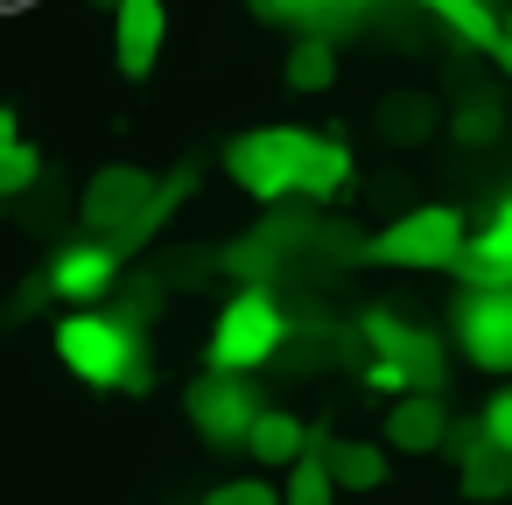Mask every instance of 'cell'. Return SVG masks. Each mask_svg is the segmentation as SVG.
I'll use <instances>...</instances> for the list:
<instances>
[{"instance_id":"obj_1","label":"cell","mask_w":512,"mask_h":505,"mask_svg":"<svg viewBox=\"0 0 512 505\" xmlns=\"http://www.w3.org/2000/svg\"><path fill=\"white\" fill-rule=\"evenodd\" d=\"M57 358L85 386H148V372L134 358V330L120 316H99V309H78L57 323Z\"/></svg>"},{"instance_id":"obj_2","label":"cell","mask_w":512,"mask_h":505,"mask_svg":"<svg viewBox=\"0 0 512 505\" xmlns=\"http://www.w3.org/2000/svg\"><path fill=\"white\" fill-rule=\"evenodd\" d=\"M288 337V316L267 288H239L211 323V372H260Z\"/></svg>"},{"instance_id":"obj_3","label":"cell","mask_w":512,"mask_h":505,"mask_svg":"<svg viewBox=\"0 0 512 505\" xmlns=\"http://www.w3.org/2000/svg\"><path fill=\"white\" fill-rule=\"evenodd\" d=\"M302 155H309V134H302V127H260V134H239V141H232L225 169H232V183H239L246 197L274 204V197L295 190Z\"/></svg>"},{"instance_id":"obj_4","label":"cell","mask_w":512,"mask_h":505,"mask_svg":"<svg viewBox=\"0 0 512 505\" xmlns=\"http://www.w3.org/2000/svg\"><path fill=\"white\" fill-rule=\"evenodd\" d=\"M463 246H470L463 218L449 204H421V211H407L400 225H386L372 239V260L379 267H456Z\"/></svg>"},{"instance_id":"obj_5","label":"cell","mask_w":512,"mask_h":505,"mask_svg":"<svg viewBox=\"0 0 512 505\" xmlns=\"http://www.w3.org/2000/svg\"><path fill=\"white\" fill-rule=\"evenodd\" d=\"M176 190H183V183H176ZM176 190H155L141 169H106V176L85 190V225H99V239L120 232V246H134ZM106 246H113V239H106Z\"/></svg>"},{"instance_id":"obj_6","label":"cell","mask_w":512,"mask_h":505,"mask_svg":"<svg viewBox=\"0 0 512 505\" xmlns=\"http://www.w3.org/2000/svg\"><path fill=\"white\" fill-rule=\"evenodd\" d=\"M183 407H190V421H197V435H211V442H246V428H253V414H260V400H253V386H246V372H204L190 393H183Z\"/></svg>"},{"instance_id":"obj_7","label":"cell","mask_w":512,"mask_h":505,"mask_svg":"<svg viewBox=\"0 0 512 505\" xmlns=\"http://www.w3.org/2000/svg\"><path fill=\"white\" fill-rule=\"evenodd\" d=\"M456 344L477 372H512V288H470L456 316Z\"/></svg>"},{"instance_id":"obj_8","label":"cell","mask_w":512,"mask_h":505,"mask_svg":"<svg viewBox=\"0 0 512 505\" xmlns=\"http://www.w3.org/2000/svg\"><path fill=\"white\" fill-rule=\"evenodd\" d=\"M365 337H372V358H386V365L407 372V393H442V344H435L428 330H414V323L372 309V316H365Z\"/></svg>"},{"instance_id":"obj_9","label":"cell","mask_w":512,"mask_h":505,"mask_svg":"<svg viewBox=\"0 0 512 505\" xmlns=\"http://www.w3.org/2000/svg\"><path fill=\"white\" fill-rule=\"evenodd\" d=\"M113 281H120V246H106V239H78V246H64L57 267H50V288H57L64 302H99Z\"/></svg>"},{"instance_id":"obj_10","label":"cell","mask_w":512,"mask_h":505,"mask_svg":"<svg viewBox=\"0 0 512 505\" xmlns=\"http://www.w3.org/2000/svg\"><path fill=\"white\" fill-rule=\"evenodd\" d=\"M162 36H169L162 0H120V43H113V57H120L127 78H148V71H155Z\"/></svg>"},{"instance_id":"obj_11","label":"cell","mask_w":512,"mask_h":505,"mask_svg":"<svg viewBox=\"0 0 512 505\" xmlns=\"http://www.w3.org/2000/svg\"><path fill=\"white\" fill-rule=\"evenodd\" d=\"M386 442H393V449H407V456L442 449V442H449V407H442L435 393H400V400H393V414H386Z\"/></svg>"},{"instance_id":"obj_12","label":"cell","mask_w":512,"mask_h":505,"mask_svg":"<svg viewBox=\"0 0 512 505\" xmlns=\"http://www.w3.org/2000/svg\"><path fill=\"white\" fill-rule=\"evenodd\" d=\"M477 288H512V197L491 211V225L463 246V260H456Z\"/></svg>"},{"instance_id":"obj_13","label":"cell","mask_w":512,"mask_h":505,"mask_svg":"<svg viewBox=\"0 0 512 505\" xmlns=\"http://www.w3.org/2000/svg\"><path fill=\"white\" fill-rule=\"evenodd\" d=\"M239 449H253V456H260L267 470H281V463H295V456L309 449V428H302L295 414H281V407H260Z\"/></svg>"},{"instance_id":"obj_14","label":"cell","mask_w":512,"mask_h":505,"mask_svg":"<svg viewBox=\"0 0 512 505\" xmlns=\"http://www.w3.org/2000/svg\"><path fill=\"white\" fill-rule=\"evenodd\" d=\"M323 470H330L337 491H379L386 484V456L372 442H330L323 449Z\"/></svg>"},{"instance_id":"obj_15","label":"cell","mask_w":512,"mask_h":505,"mask_svg":"<svg viewBox=\"0 0 512 505\" xmlns=\"http://www.w3.org/2000/svg\"><path fill=\"white\" fill-rule=\"evenodd\" d=\"M456 456H463V491H470V498H505V491H512V456L491 449L484 435H463Z\"/></svg>"},{"instance_id":"obj_16","label":"cell","mask_w":512,"mask_h":505,"mask_svg":"<svg viewBox=\"0 0 512 505\" xmlns=\"http://www.w3.org/2000/svg\"><path fill=\"white\" fill-rule=\"evenodd\" d=\"M344 183H351V148H344V141H316V134H309V155H302L295 190H302V197H337Z\"/></svg>"},{"instance_id":"obj_17","label":"cell","mask_w":512,"mask_h":505,"mask_svg":"<svg viewBox=\"0 0 512 505\" xmlns=\"http://www.w3.org/2000/svg\"><path fill=\"white\" fill-rule=\"evenodd\" d=\"M281 505H337V484H330V470H323V456H295L288 463V491H281Z\"/></svg>"},{"instance_id":"obj_18","label":"cell","mask_w":512,"mask_h":505,"mask_svg":"<svg viewBox=\"0 0 512 505\" xmlns=\"http://www.w3.org/2000/svg\"><path fill=\"white\" fill-rule=\"evenodd\" d=\"M330 78H337V57H330L323 36H309V43L288 50V85H295V92H323Z\"/></svg>"},{"instance_id":"obj_19","label":"cell","mask_w":512,"mask_h":505,"mask_svg":"<svg viewBox=\"0 0 512 505\" xmlns=\"http://www.w3.org/2000/svg\"><path fill=\"white\" fill-rule=\"evenodd\" d=\"M351 8H365V0H260L267 22H302V29L337 22V15H351Z\"/></svg>"},{"instance_id":"obj_20","label":"cell","mask_w":512,"mask_h":505,"mask_svg":"<svg viewBox=\"0 0 512 505\" xmlns=\"http://www.w3.org/2000/svg\"><path fill=\"white\" fill-rule=\"evenodd\" d=\"M435 15H442L456 36H470V43H498V22H491L484 0H435Z\"/></svg>"},{"instance_id":"obj_21","label":"cell","mask_w":512,"mask_h":505,"mask_svg":"<svg viewBox=\"0 0 512 505\" xmlns=\"http://www.w3.org/2000/svg\"><path fill=\"white\" fill-rule=\"evenodd\" d=\"M379 127H386L393 141H421V134H428V106H421V99H393V106L379 113Z\"/></svg>"},{"instance_id":"obj_22","label":"cell","mask_w":512,"mask_h":505,"mask_svg":"<svg viewBox=\"0 0 512 505\" xmlns=\"http://www.w3.org/2000/svg\"><path fill=\"white\" fill-rule=\"evenodd\" d=\"M204 505H281V491H274L267 477H232V484H218Z\"/></svg>"},{"instance_id":"obj_23","label":"cell","mask_w":512,"mask_h":505,"mask_svg":"<svg viewBox=\"0 0 512 505\" xmlns=\"http://www.w3.org/2000/svg\"><path fill=\"white\" fill-rule=\"evenodd\" d=\"M477 435H484L491 449H505V456H512V393H491V407H484Z\"/></svg>"},{"instance_id":"obj_24","label":"cell","mask_w":512,"mask_h":505,"mask_svg":"<svg viewBox=\"0 0 512 505\" xmlns=\"http://www.w3.org/2000/svg\"><path fill=\"white\" fill-rule=\"evenodd\" d=\"M36 169H43V162H36V148H22V141H15V148H8V162H0V197H8V190H29V183H36Z\"/></svg>"},{"instance_id":"obj_25","label":"cell","mask_w":512,"mask_h":505,"mask_svg":"<svg viewBox=\"0 0 512 505\" xmlns=\"http://www.w3.org/2000/svg\"><path fill=\"white\" fill-rule=\"evenodd\" d=\"M456 134H463V141H491V134H498V106H491V99H470V106L456 113Z\"/></svg>"},{"instance_id":"obj_26","label":"cell","mask_w":512,"mask_h":505,"mask_svg":"<svg viewBox=\"0 0 512 505\" xmlns=\"http://www.w3.org/2000/svg\"><path fill=\"white\" fill-rule=\"evenodd\" d=\"M365 386H379V393H407V372L386 365V358H372V365H365Z\"/></svg>"},{"instance_id":"obj_27","label":"cell","mask_w":512,"mask_h":505,"mask_svg":"<svg viewBox=\"0 0 512 505\" xmlns=\"http://www.w3.org/2000/svg\"><path fill=\"white\" fill-rule=\"evenodd\" d=\"M15 141H22V134H15V113L0 106V162H8V148H15Z\"/></svg>"},{"instance_id":"obj_28","label":"cell","mask_w":512,"mask_h":505,"mask_svg":"<svg viewBox=\"0 0 512 505\" xmlns=\"http://www.w3.org/2000/svg\"><path fill=\"white\" fill-rule=\"evenodd\" d=\"M498 43H505V50H512V22H505V29H498Z\"/></svg>"},{"instance_id":"obj_29","label":"cell","mask_w":512,"mask_h":505,"mask_svg":"<svg viewBox=\"0 0 512 505\" xmlns=\"http://www.w3.org/2000/svg\"><path fill=\"white\" fill-rule=\"evenodd\" d=\"M505 64H512V50H505Z\"/></svg>"},{"instance_id":"obj_30","label":"cell","mask_w":512,"mask_h":505,"mask_svg":"<svg viewBox=\"0 0 512 505\" xmlns=\"http://www.w3.org/2000/svg\"><path fill=\"white\" fill-rule=\"evenodd\" d=\"M428 8H435V0H428Z\"/></svg>"}]
</instances>
